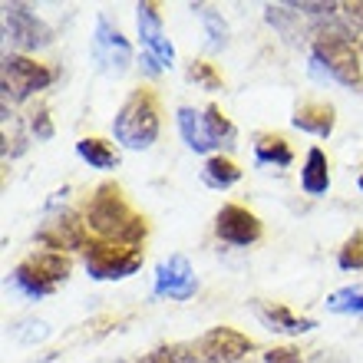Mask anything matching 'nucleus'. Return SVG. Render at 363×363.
Here are the masks:
<instances>
[{
    "mask_svg": "<svg viewBox=\"0 0 363 363\" xmlns=\"http://www.w3.org/2000/svg\"><path fill=\"white\" fill-rule=\"evenodd\" d=\"M77 152L83 162H89L93 169H113L116 162H119V155L109 149V143H103V139H79L77 143Z\"/></svg>",
    "mask_w": 363,
    "mask_h": 363,
    "instance_id": "nucleus-20",
    "label": "nucleus"
},
{
    "mask_svg": "<svg viewBox=\"0 0 363 363\" xmlns=\"http://www.w3.org/2000/svg\"><path fill=\"white\" fill-rule=\"evenodd\" d=\"M40 241L50 245V248H83L86 241V221H79L77 215L63 211L60 218H50L43 228H40Z\"/></svg>",
    "mask_w": 363,
    "mask_h": 363,
    "instance_id": "nucleus-12",
    "label": "nucleus"
},
{
    "mask_svg": "<svg viewBox=\"0 0 363 363\" xmlns=\"http://www.w3.org/2000/svg\"><path fill=\"white\" fill-rule=\"evenodd\" d=\"M86 228H93L99 238L139 245L145 235V221L129 211V205L123 201V191L116 185H99L86 208Z\"/></svg>",
    "mask_w": 363,
    "mask_h": 363,
    "instance_id": "nucleus-1",
    "label": "nucleus"
},
{
    "mask_svg": "<svg viewBox=\"0 0 363 363\" xmlns=\"http://www.w3.org/2000/svg\"><path fill=\"white\" fill-rule=\"evenodd\" d=\"M291 123L304 133H314V135H330L334 133V109L327 103H304L301 109L294 113Z\"/></svg>",
    "mask_w": 363,
    "mask_h": 363,
    "instance_id": "nucleus-15",
    "label": "nucleus"
},
{
    "mask_svg": "<svg viewBox=\"0 0 363 363\" xmlns=\"http://www.w3.org/2000/svg\"><path fill=\"white\" fill-rule=\"evenodd\" d=\"M33 133L40 135V139H50L53 135V125H50V119H47V113L40 109V113H33Z\"/></svg>",
    "mask_w": 363,
    "mask_h": 363,
    "instance_id": "nucleus-27",
    "label": "nucleus"
},
{
    "mask_svg": "<svg viewBox=\"0 0 363 363\" xmlns=\"http://www.w3.org/2000/svg\"><path fill=\"white\" fill-rule=\"evenodd\" d=\"M93 57L106 73H125L133 63V47L125 43V37L109 23L106 17L96 20V37H93Z\"/></svg>",
    "mask_w": 363,
    "mask_h": 363,
    "instance_id": "nucleus-6",
    "label": "nucleus"
},
{
    "mask_svg": "<svg viewBox=\"0 0 363 363\" xmlns=\"http://www.w3.org/2000/svg\"><path fill=\"white\" fill-rule=\"evenodd\" d=\"M23 268L37 277L40 287H43V291L50 294V291H53L60 281H67L69 258L63 255V251H43V255H33L30 261H23Z\"/></svg>",
    "mask_w": 363,
    "mask_h": 363,
    "instance_id": "nucleus-13",
    "label": "nucleus"
},
{
    "mask_svg": "<svg viewBox=\"0 0 363 363\" xmlns=\"http://www.w3.org/2000/svg\"><path fill=\"white\" fill-rule=\"evenodd\" d=\"M337 261H340V268L344 271H360L363 268V231H357L354 238L340 248V258Z\"/></svg>",
    "mask_w": 363,
    "mask_h": 363,
    "instance_id": "nucleus-23",
    "label": "nucleus"
},
{
    "mask_svg": "<svg viewBox=\"0 0 363 363\" xmlns=\"http://www.w3.org/2000/svg\"><path fill=\"white\" fill-rule=\"evenodd\" d=\"M143 248L125 241H96L86 248V271L96 281H119L139 271Z\"/></svg>",
    "mask_w": 363,
    "mask_h": 363,
    "instance_id": "nucleus-4",
    "label": "nucleus"
},
{
    "mask_svg": "<svg viewBox=\"0 0 363 363\" xmlns=\"http://www.w3.org/2000/svg\"><path fill=\"white\" fill-rule=\"evenodd\" d=\"M291 145L281 135H261L255 143V162L258 165H291Z\"/></svg>",
    "mask_w": 363,
    "mask_h": 363,
    "instance_id": "nucleus-17",
    "label": "nucleus"
},
{
    "mask_svg": "<svg viewBox=\"0 0 363 363\" xmlns=\"http://www.w3.org/2000/svg\"><path fill=\"white\" fill-rule=\"evenodd\" d=\"M53 83V73H50L47 67H40V63H33V60L27 57H7L4 60V96H10V99H27V96H33L37 89L50 86Z\"/></svg>",
    "mask_w": 363,
    "mask_h": 363,
    "instance_id": "nucleus-5",
    "label": "nucleus"
},
{
    "mask_svg": "<svg viewBox=\"0 0 363 363\" xmlns=\"http://www.w3.org/2000/svg\"><path fill=\"white\" fill-rule=\"evenodd\" d=\"M179 363H208V360H201V357H182Z\"/></svg>",
    "mask_w": 363,
    "mask_h": 363,
    "instance_id": "nucleus-28",
    "label": "nucleus"
},
{
    "mask_svg": "<svg viewBox=\"0 0 363 363\" xmlns=\"http://www.w3.org/2000/svg\"><path fill=\"white\" fill-rule=\"evenodd\" d=\"M199 10V17L205 20V27H208V37H211V47H225L228 43V27H225V20L218 13H211L208 7H195Z\"/></svg>",
    "mask_w": 363,
    "mask_h": 363,
    "instance_id": "nucleus-24",
    "label": "nucleus"
},
{
    "mask_svg": "<svg viewBox=\"0 0 363 363\" xmlns=\"http://www.w3.org/2000/svg\"><path fill=\"white\" fill-rule=\"evenodd\" d=\"M189 79H195V83H201L205 89H218L221 86V79L218 73L208 67V63H195V67L189 69Z\"/></svg>",
    "mask_w": 363,
    "mask_h": 363,
    "instance_id": "nucleus-25",
    "label": "nucleus"
},
{
    "mask_svg": "<svg viewBox=\"0 0 363 363\" xmlns=\"http://www.w3.org/2000/svg\"><path fill=\"white\" fill-rule=\"evenodd\" d=\"M179 129L185 135L189 149H195V152H211L215 149V143H211V135H208V125H205V113H195L191 106H182Z\"/></svg>",
    "mask_w": 363,
    "mask_h": 363,
    "instance_id": "nucleus-14",
    "label": "nucleus"
},
{
    "mask_svg": "<svg viewBox=\"0 0 363 363\" xmlns=\"http://www.w3.org/2000/svg\"><path fill=\"white\" fill-rule=\"evenodd\" d=\"M360 191H363V175H360Z\"/></svg>",
    "mask_w": 363,
    "mask_h": 363,
    "instance_id": "nucleus-29",
    "label": "nucleus"
},
{
    "mask_svg": "<svg viewBox=\"0 0 363 363\" xmlns=\"http://www.w3.org/2000/svg\"><path fill=\"white\" fill-rule=\"evenodd\" d=\"M327 307L337 311V314H363V294L347 287V291H337V294L327 297Z\"/></svg>",
    "mask_w": 363,
    "mask_h": 363,
    "instance_id": "nucleus-22",
    "label": "nucleus"
},
{
    "mask_svg": "<svg viewBox=\"0 0 363 363\" xmlns=\"http://www.w3.org/2000/svg\"><path fill=\"white\" fill-rule=\"evenodd\" d=\"M215 231H218L221 241L245 248V245L261 238V221L248 208H241V205H225L218 211V218H215Z\"/></svg>",
    "mask_w": 363,
    "mask_h": 363,
    "instance_id": "nucleus-10",
    "label": "nucleus"
},
{
    "mask_svg": "<svg viewBox=\"0 0 363 363\" xmlns=\"http://www.w3.org/2000/svg\"><path fill=\"white\" fill-rule=\"evenodd\" d=\"M139 13H135V20H139V37H143L145 50H149V60H152L159 69H169L175 63V50L172 43H169V37L162 33V17L155 13L152 4H139Z\"/></svg>",
    "mask_w": 363,
    "mask_h": 363,
    "instance_id": "nucleus-8",
    "label": "nucleus"
},
{
    "mask_svg": "<svg viewBox=\"0 0 363 363\" xmlns=\"http://www.w3.org/2000/svg\"><path fill=\"white\" fill-rule=\"evenodd\" d=\"M7 13H4V30H7V40L20 50H37L50 43V30L40 23L33 13H30L23 4H7Z\"/></svg>",
    "mask_w": 363,
    "mask_h": 363,
    "instance_id": "nucleus-7",
    "label": "nucleus"
},
{
    "mask_svg": "<svg viewBox=\"0 0 363 363\" xmlns=\"http://www.w3.org/2000/svg\"><path fill=\"white\" fill-rule=\"evenodd\" d=\"M311 69H314V77L337 79L344 86L360 83V57H357L354 43L347 40V33H320L314 43Z\"/></svg>",
    "mask_w": 363,
    "mask_h": 363,
    "instance_id": "nucleus-3",
    "label": "nucleus"
},
{
    "mask_svg": "<svg viewBox=\"0 0 363 363\" xmlns=\"http://www.w3.org/2000/svg\"><path fill=\"white\" fill-rule=\"evenodd\" d=\"M258 314L264 324H271V330H284V334H304L314 327L304 317H294L287 307H258Z\"/></svg>",
    "mask_w": 363,
    "mask_h": 363,
    "instance_id": "nucleus-18",
    "label": "nucleus"
},
{
    "mask_svg": "<svg viewBox=\"0 0 363 363\" xmlns=\"http://www.w3.org/2000/svg\"><path fill=\"white\" fill-rule=\"evenodd\" d=\"M155 294H165L172 301H185V297L195 294V274H191L189 258L172 255L155 268Z\"/></svg>",
    "mask_w": 363,
    "mask_h": 363,
    "instance_id": "nucleus-11",
    "label": "nucleus"
},
{
    "mask_svg": "<svg viewBox=\"0 0 363 363\" xmlns=\"http://www.w3.org/2000/svg\"><path fill=\"white\" fill-rule=\"evenodd\" d=\"M301 185H304L307 195H324L330 189V172H327V155L320 149H311L307 152V162L301 169Z\"/></svg>",
    "mask_w": 363,
    "mask_h": 363,
    "instance_id": "nucleus-16",
    "label": "nucleus"
},
{
    "mask_svg": "<svg viewBox=\"0 0 363 363\" xmlns=\"http://www.w3.org/2000/svg\"><path fill=\"white\" fill-rule=\"evenodd\" d=\"M205 125H208V135H211V143L215 145H231L235 143V125L221 116L218 106H208V109H205Z\"/></svg>",
    "mask_w": 363,
    "mask_h": 363,
    "instance_id": "nucleus-21",
    "label": "nucleus"
},
{
    "mask_svg": "<svg viewBox=\"0 0 363 363\" xmlns=\"http://www.w3.org/2000/svg\"><path fill=\"white\" fill-rule=\"evenodd\" d=\"M201 179L208 182L211 189H228V185H235V182L241 179V169L231 159H221V155H215V159H208L205 162V169H201Z\"/></svg>",
    "mask_w": 363,
    "mask_h": 363,
    "instance_id": "nucleus-19",
    "label": "nucleus"
},
{
    "mask_svg": "<svg viewBox=\"0 0 363 363\" xmlns=\"http://www.w3.org/2000/svg\"><path fill=\"white\" fill-rule=\"evenodd\" d=\"M116 143H123L125 149H135L143 152L159 139V109H155V99L145 89H135L129 99L123 103L119 116L113 123Z\"/></svg>",
    "mask_w": 363,
    "mask_h": 363,
    "instance_id": "nucleus-2",
    "label": "nucleus"
},
{
    "mask_svg": "<svg viewBox=\"0 0 363 363\" xmlns=\"http://www.w3.org/2000/svg\"><path fill=\"white\" fill-rule=\"evenodd\" d=\"M264 363H301V354H297L294 347H277L264 357Z\"/></svg>",
    "mask_w": 363,
    "mask_h": 363,
    "instance_id": "nucleus-26",
    "label": "nucleus"
},
{
    "mask_svg": "<svg viewBox=\"0 0 363 363\" xmlns=\"http://www.w3.org/2000/svg\"><path fill=\"white\" fill-rule=\"evenodd\" d=\"M201 360L208 363H238L245 360V354H251V340L231 327H215L208 334L201 337Z\"/></svg>",
    "mask_w": 363,
    "mask_h": 363,
    "instance_id": "nucleus-9",
    "label": "nucleus"
}]
</instances>
